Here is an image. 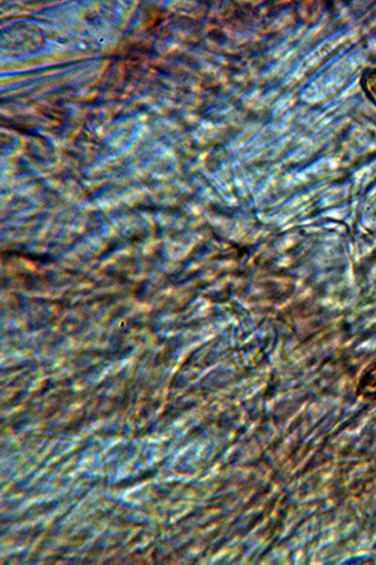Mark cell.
Listing matches in <instances>:
<instances>
[{
    "mask_svg": "<svg viewBox=\"0 0 376 565\" xmlns=\"http://www.w3.org/2000/svg\"><path fill=\"white\" fill-rule=\"evenodd\" d=\"M364 87L365 90H367L369 97L376 105V71H372V73L365 77Z\"/></svg>",
    "mask_w": 376,
    "mask_h": 565,
    "instance_id": "7a4b0ae2",
    "label": "cell"
},
{
    "mask_svg": "<svg viewBox=\"0 0 376 565\" xmlns=\"http://www.w3.org/2000/svg\"><path fill=\"white\" fill-rule=\"evenodd\" d=\"M358 394L364 398L376 399V361L362 372L358 383Z\"/></svg>",
    "mask_w": 376,
    "mask_h": 565,
    "instance_id": "6da1fadb",
    "label": "cell"
}]
</instances>
